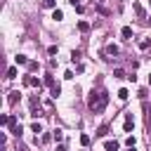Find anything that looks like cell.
Returning a JSON list of instances; mask_svg holds the SVG:
<instances>
[{"mask_svg": "<svg viewBox=\"0 0 151 151\" xmlns=\"http://www.w3.org/2000/svg\"><path fill=\"white\" fill-rule=\"evenodd\" d=\"M106 104H109V92H104V90L92 92V94L87 97V106H90V111H94V113H101V111L106 109Z\"/></svg>", "mask_w": 151, "mask_h": 151, "instance_id": "cell-1", "label": "cell"}, {"mask_svg": "<svg viewBox=\"0 0 151 151\" xmlns=\"http://www.w3.org/2000/svg\"><path fill=\"white\" fill-rule=\"evenodd\" d=\"M45 85L50 87V94H52L54 99L61 94V87H59V83H54V76H52V73H45Z\"/></svg>", "mask_w": 151, "mask_h": 151, "instance_id": "cell-2", "label": "cell"}, {"mask_svg": "<svg viewBox=\"0 0 151 151\" xmlns=\"http://www.w3.org/2000/svg\"><path fill=\"white\" fill-rule=\"evenodd\" d=\"M24 85H28V87H38V90L42 87V83H40L35 76H24Z\"/></svg>", "mask_w": 151, "mask_h": 151, "instance_id": "cell-3", "label": "cell"}, {"mask_svg": "<svg viewBox=\"0 0 151 151\" xmlns=\"http://www.w3.org/2000/svg\"><path fill=\"white\" fill-rule=\"evenodd\" d=\"M132 9H134V14H137L139 19H146V12H144V7H142L139 2H132Z\"/></svg>", "mask_w": 151, "mask_h": 151, "instance_id": "cell-4", "label": "cell"}, {"mask_svg": "<svg viewBox=\"0 0 151 151\" xmlns=\"http://www.w3.org/2000/svg\"><path fill=\"white\" fill-rule=\"evenodd\" d=\"M132 127H134V120H132V113H127V116H125V125H123V130H125V132H132Z\"/></svg>", "mask_w": 151, "mask_h": 151, "instance_id": "cell-5", "label": "cell"}, {"mask_svg": "<svg viewBox=\"0 0 151 151\" xmlns=\"http://www.w3.org/2000/svg\"><path fill=\"white\" fill-rule=\"evenodd\" d=\"M118 52H120V50H118L116 45H106V50H104V54H109V57H116Z\"/></svg>", "mask_w": 151, "mask_h": 151, "instance_id": "cell-6", "label": "cell"}, {"mask_svg": "<svg viewBox=\"0 0 151 151\" xmlns=\"http://www.w3.org/2000/svg\"><path fill=\"white\" fill-rule=\"evenodd\" d=\"M120 35H123V40H130V38H132V28H130V26H123Z\"/></svg>", "mask_w": 151, "mask_h": 151, "instance_id": "cell-7", "label": "cell"}, {"mask_svg": "<svg viewBox=\"0 0 151 151\" xmlns=\"http://www.w3.org/2000/svg\"><path fill=\"white\" fill-rule=\"evenodd\" d=\"M14 61H17V66H28V59H26L24 54H17V57H14Z\"/></svg>", "mask_w": 151, "mask_h": 151, "instance_id": "cell-8", "label": "cell"}, {"mask_svg": "<svg viewBox=\"0 0 151 151\" xmlns=\"http://www.w3.org/2000/svg\"><path fill=\"white\" fill-rule=\"evenodd\" d=\"M94 134H97V137H106V134H109V125H106V123H104V125H99V130H97Z\"/></svg>", "mask_w": 151, "mask_h": 151, "instance_id": "cell-9", "label": "cell"}, {"mask_svg": "<svg viewBox=\"0 0 151 151\" xmlns=\"http://www.w3.org/2000/svg\"><path fill=\"white\" fill-rule=\"evenodd\" d=\"M104 149H106V151H118V142H111V139H109V142L104 144Z\"/></svg>", "mask_w": 151, "mask_h": 151, "instance_id": "cell-10", "label": "cell"}, {"mask_svg": "<svg viewBox=\"0 0 151 151\" xmlns=\"http://www.w3.org/2000/svg\"><path fill=\"white\" fill-rule=\"evenodd\" d=\"M78 31H80V33H87V31H90V24H87V21H78Z\"/></svg>", "mask_w": 151, "mask_h": 151, "instance_id": "cell-11", "label": "cell"}, {"mask_svg": "<svg viewBox=\"0 0 151 151\" xmlns=\"http://www.w3.org/2000/svg\"><path fill=\"white\" fill-rule=\"evenodd\" d=\"M127 97H130V92H127L125 87H120V90H118V99H120V101H125Z\"/></svg>", "mask_w": 151, "mask_h": 151, "instance_id": "cell-12", "label": "cell"}, {"mask_svg": "<svg viewBox=\"0 0 151 151\" xmlns=\"http://www.w3.org/2000/svg\"><path fill=\"white\" fill-rule=\"evenodd\" d=\"M52 19H54V21H61V19H64V12H61V9H54V12H52Z\"/></svg>", "mask_w": 151, "mask_h": 151, "instance_id": "cell-13", "label": "cell"}, {"mask_svg": "<svg viewBox=\"0 0 151 151\" xmlns=\"http://www.w3.org/2000/svg\"><path fill=\"white\" fill-rule=\"evenodd\" d=\"M149 47H151V40H149V38L139 40V50H149Z\"/></svg>", "mask_w": 151, "mask_h": 151, "instance_id": "cell-14", "label": "cell"}, {"mask_svg": "<svg viewBox=\"0 0 151 151\" xmlns=\"http://www.w3.org/2000/svg\"><path fill=\"white\" fill-rule=\"evenodd\" d=\"M31 132H35V137H38V134L42 132V125H40V123H33V125H31Z\"/></svg>", "mask_w": 151, "mask_h": 151, "instance_id": "cell-15", "label": "cell"}, {"mask_svg": "<svg viewBox=\"0 0 151 151\" xmlns=\"http://www.w3.org/2000/svg\"><path fill=\"white\" fill-rule=\"evenodd\" d=\"M21 132H24V127H21V123L12 127V134H14V137H21Z\"/></svg>", "mask_w": 151, "mask_h": 151, "instance_id": "cell-16", "label": "cell"}, {"mask_svg": "<svg viewBox=\"0 0 151 151\" xmlns=\"http://www.w3.org/2000/svg\"><path fill=\"white\" fill-rule=\"evenodd\" d=\"M7 78H9V80L17 78V66H9V68H7Z\"/></svg>", "mask_w": 151, "mask_h": 151, "instance_id": "cell-17", "label": "cell"}, {"mask_svg": "<svg viewBox=\"0 0 151 151\" xmlns=\"http://www.w3.org/2000/svg\"><path fill=\"white\" fill-rule=\"evenodd\" d=\"M17 99H19V92H9L7 101H9V104H17Z\"/></svg>", "mask_w": 151, "mask_h": 151, "instance_id": "cell-18", "label": "cell"}, {"mask_svg": "<svg viewBox=\"0 0 151 151\" xmlns=\"http://www.w3.org/2000/svg\"><path fill=\"white\" fill-rule=\"evenodd\" d=\"M52 137H54V142H61V137H64V132H61V130H59V127H57V130H54V134H52Z\"/></svg>", "mask_w": 151, "mask_h": 151, "instance_id": "cell-19", "label": "cell"}, {"mask_svg": "<svg viewBox=\"0 0 151 151\" xmlns=\"http://www.w3.org/2000/svg\"><path fill=\"white\" fill-rule=\"evenodd\" d=\"M113 76H116V78H127V76H125V71H123V68H116V71H113Z\"/></svg>", "mask_w": 151, "mask_h": 151, "instance_id": "cell-20", "label": "cell"}, {"mask_svg": "<svg viewBox=\"0 0 151 151\" xmlns=\"http://www.w3.org/2000/svg\"><path fill=\"white\" fill-rule=\"evenodd\" d=\"M80 144L87 146V144H90V134H80Z\"/></svg>", "mask_w": 151, "mask_h": 151, "instance_id": "cell-21", "label": "cell"}, {"mask_svg": "<svg viewBox=\"0 0 151 151\" xmlns=\"http://www.w3.org/2000/svg\"><path fill=\"white\" fill-rule=\"evenodd\" d=\"M125 144H127V146H130V149H132V146H134V137H132V134H130V137H127V139H125Z\"/></svg>", "mask_w": 151, "mask_h": 151, "instance_id": "cell-22", "label": "cell"}, {"mask_svg": "<svg viewBox=\"0 0 151 151\" xmlns=\"http://www.w3.org/2000/svg\"><path fill=\"white\" fill-rule=\"evenodd\" d=\"M42 7H54V0H42Z\"/></svg>", "mask_w": 151, "mask_h": 151, "instance_id": "cell-23", "label": "cell"}, {"mask_svg": "<svg viewBox=\"0 0 151 151\" xmlns=\"http://www.w3.org/2000/svg\"><path fill=\"white\" fill-rule=\"evenodd\" d=\"M57 151H68V149H66V144H57Z\"/></svg>", "mask_w": 151, "mask_h": 151, "instance_id": "cell-24", "label": "cell"}, {"mask_svg": "<svg viewBox=\"0 0 151 151\" xmlns=\"http://www.w3.org/2000/svg\"><path fill=\"white\" fill-rule=\"evenodd\" d=\"M68 2H71V5H73V7H78V0H68Z\"/></svg>", "mask_w": 151, "mask_h": 151, "instance_id": "cell-25", "label": "cell"}, {"mask_svg": "<svg viewBox=\"0 0 151 151\" xmlns=\"http://www.w3.org/2000/svg\"><path fill=\"white\" fill-rule=\"evenodd\" d=\"M17 151H26V146H17Z\"/></svg>", "mask_w": 151, "mask_h": 151, "instance_id": "cell-26", "label": "cell"}, {"mask_svg": "<svg viewBox=\"0 0 151 151\" xmlns=\"http://www.w3.org/2000/svg\"><path fill=\"white\" fill-rule=\"evenodd\" d=\"M146 21H149V24H151V17H146Z\"/></svg>", "mask_w": 151, "mask_h": 151, "instance_id": "cell-27", "label": "cell"}, {"mask_svg": "<svg viewBox=\"0 0 151 151\" xmlns=\"http://www.w3.org/2000/svg\"><path fill=\"white\" fill-rule=\"evenodd\" d=\"M149 85H151V76H149Z\"/></svg>", "mask_w": 151, "mask_h": 151, "instance_id": "cell-28", "label": "cell"}, {"mask_svg": "<svg viewBox=\"0 0 151 151\" xmlns=\"http://www.w3.org/2000/svg\"><path fill=\"white\" fill-rule=\"evenodd\" d=\"M130 151H134V146H132V149H130Z\"/></svg>", "mask_w": 151, "mask_h": 151, "instance_id": "cell-29", "label": "cell"}]
</instances>
